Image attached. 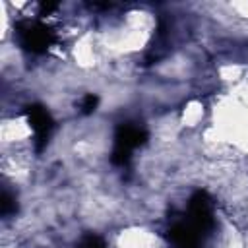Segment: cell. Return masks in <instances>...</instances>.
Instances as JSON below:
<instances>
[{
    "label": "cell",
    "instance_id": "cell-1",
    "mask_svg": "<svg viewBox=\"0 0 248 248\" xmlns=\"http://www.w3.org/2000/svg\"><path fill=\"white\" fill-rule=\"evenodd\" d=\"M16 37L21 48L33 54H43L56 43V35L48 25L29 19L16 23Z\"/></svg>",
    "mask_w": 248,
    "mask_h": 248
},
{
    "label": "cell",
    "instance_id": "cell-5",
    "mask_svg": "<svg viewBox=\"0 0 248 248\" xmlns=\"http://www.w3.org/2000/svg\"><path fill=\"white\" fill-rule=\"evenodd\" d=\"M202 232L190 221H178L169 231V240L174 248H198Z\"/></svg>",
    "mask_w": 248,
    "mask_h": 248
},
{
    "label": "cell",
    "instance_id": "cell-6",
    "mask_svg": "<svg viewBox=\"0 0 248 248\" xmlns=\"http://www.w3.org/2000/svg\"><path fill=\"white\" fill-rule=\"evenodd\" d=\"M17 211V203H16V198L10 194V192H2V196H0V215L2 217H8V215H12V213H16Z\"/></svg>",
    "mask_w": 248,
    "mask_h": 248
},
{
    "label": "cell",
    "instance_id": "cell-4",
    "mask_svg": "<svg viewBox=\"0 0 248 248\" xmlns=\"http://www.w3.org/2000/svg\"><path fill=\"white\" fill-rule=\"evenodd\" d=\"M188 221L202 232L207 234L213 229V207L207 192L198 190L188 203Z\"/></svg>",
    "mask_w": 248,
    "mask_h": 248
},
{
    "label": "cell",
    "instance_id": "cell-8",
    "mask_svg": "<svg viewBox=\"0 0 248 248\" xmlns=\"http://www.w3.org/2000/svg\"><path fill=\"white\" fill-rule=\"evenodd\" d=\"M97 105H99V97H97V95H93V93H89V95H85V97L81 99L79 108H81V112H83V114H91V112L97 108Z\"/></svg>",
    "mask_w": 248,
    "mask_h": 248
},
{
    "label": "cell",
    "instance_id": "cell-9",
    "mask_svg": "<svg viewBox=\"0 0 248 248\" xmlns=\"http://www.w3.org/2000/svg\"><path fill=\"white\" fill-rule=\"evenodd\" d=\"M56 8H58V4H41V16L50 14V12L56 10Z\"/></svg>",
    "mask_w": 248,
    "mask_h": 248
},
{
    "label": "cell",
    "instance_id": "cell-7",
    "mask_svg": "<svg viewBox=\"0 0 248 248\" xmlns=\"http://www.w3.org/2000/svg\"><path fill=\"white\" fill-rule=\"evenodd\" d=\"M78 248H107V246H105V240L101 236H97V234H85L79 240Z\"/></svg>",
    "mask_w": 248,
    "mask_h": 248
},
{
    "label": "cell",
    "instance_id": "cell-3",
    "mask_svg": "<svg viewBox=\"0 0 248 248\" xmlns=\"http://www.w3.org/2000/svg\"><path fill=\"white\" fill-rule=\"evenodd\" d=\"M25 116L35 136V149L41 153L48 143L50 132L54 130V120L43 105H29L25 108Z\"/></svg>",
    "mask_w": 248,
    "mask_h": 248
},
{
    "label": "cell",
    "instance_id": "cell-2",
    "mask_svg": "<svg viewBox=\"0 0 248 248\" xmlns=\"http://www.w3.org/2000/svg\"><path fill=\"white\" fill-rule=\"evenodd\" d=\"M147 141V132L141 128V126H136V124H120L114 132V147H112V153H110V161L112 165H118V167H124L130 163V157H132V151L140 145H143Z\"/></svg>",
    "mask_w": 248,
    "mask_h": 248
}]
</instances>
